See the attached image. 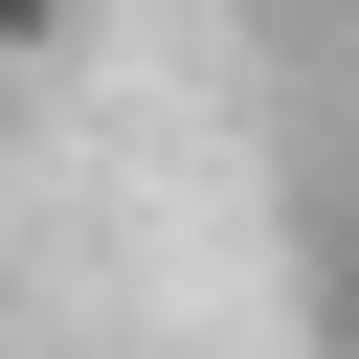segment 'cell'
I'll return each mask as SVG.
<instances>
[{"label":"cell","instance_id":"1","mask_svg":"<svg viewBox=\"0 0 359 359\" xmlns=\"http://www.w3.org/2000/svg\"><path fill=\"white\" fill-rule=\"evenodd\" d=\"M45 45H67V0H0V67H45Z\"/></svg>","mask_w":359,"mask_h":359},{"label":"cell","instance_id":"2","mask_svg":"<svg viewBox=\"0 0 359 359\" xmlns=\"http://www.w3.org/2000/svg\"><path fill=\"white\" fill-rule=\"evenodd\" d=\"M0 90H22V67H0Z\"/></svg>","mask_w":359,"mask_h":359}]
</instances>
